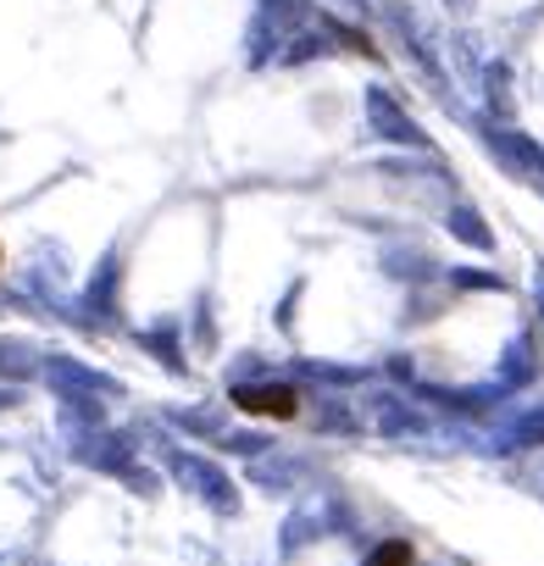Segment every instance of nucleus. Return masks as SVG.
I'll use <instances>...</instances> for the list:
<instances>
[{"label":"nucleus","mask_w":544,"mask_h":566,"mask_svg":"<svg viewBox=\"0 0 544 566\" xmlns=\"http://www.w3.org/2000/svg\"><path fill=\"white\" fill-rule=\"evenodd\" d=\"M233 406L244 417H266V422H295L301 417V395L290 384H261V389H233Z\"/></svg>","instance_id":"f257e3e1"},{"label":"nucleus","mask_w":544,"mask_h":566,"mask_svg":"<svg viewBox=\"0 0 544 566\" xmlns=\"http://www.w3.org/2000/svg\"><path fill=\"white\" fill-rule=\"evenodd\" d=\"M367 566H417V544H411V538H384V544L367 555Z\"/></svg>","instance_id":"f03ea898"}]
</instances>
